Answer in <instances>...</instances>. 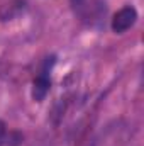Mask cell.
Returning <instances> with one entry per match:
<instances>
[{
    "mask_svg": "<svg viewBox=\"0 0 144 146\" xmlns=\"http://www.w3.org/2000/svg\"><path fill=\"white\" fill-rule=\"evenodd\" d=\"M75 14L90 26H95L105 17V3L100 0H71Z\"/></svg>",
    "mask_w": 144,
    "mask_h": 146,
    "instance_id": "1",
    "label": "cell"
},
{
    "mask_svg": "<svg viewBox=\"0 0 144 146\" xmlns=\"http://www.w3.org/2000/svg\"><path fill=\"white\" fill-rule=\"evenodd\" d=\"M54 65H56V56L46 58V61L41 66V72L37 73V76L32 82V99L36 102H42L44 97L51 90V72H53Z\"/></svg>",
    "mask_w": 144,
    "mask_h": 146,
    "instance_id": "2",
    "label": "cell"
},
{
    "mask_svg": "<svg viewBox=\"0 0 144 146\" xmlns=\"http://www.w3.org/2000/svg\"><path fill=\"white\" fill-rule=\"evenodd\" d=\"M137 21V10L132 5H126L120 10H117L110 21V27L115 34H122L126 31H129Z\"/></svg>",
    "mask_w": 144,
    "mask_h": 146,
    "instance_id": "3",
    "label": "cell"
},
{
    "mask_svg": "<svg viewBox=\"0 0 144 146\" xmlns=\"http://www.w3.org/2000/svg\"><path fill=\"white\" fill-rule=\"evenodd\" d=\"M22 139L24 138L19 131H9L7 124L0 121V146H20Z\"/></svg>",
    "mask_w": 144,
    "mask_h": 146,
    "instance_id": "4",
    "label": "cell"
}]
</instances>
